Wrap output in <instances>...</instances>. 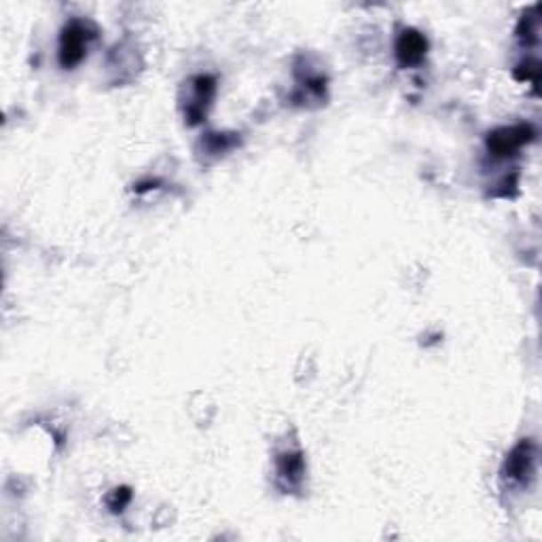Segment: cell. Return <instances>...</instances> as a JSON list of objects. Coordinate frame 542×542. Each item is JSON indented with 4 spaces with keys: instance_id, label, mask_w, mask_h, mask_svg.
<instances>
[{
    "instance_id": "1",
    "label": "cell",
    "mask_w": 542,
    "mask_h": 542,
    "mask_svg": "<svg viewBox=\"0 0 542 542\" xmlns=\"http://www.w3.org/2000/svg\"><path fill=\"white\" fill-rule=\"evenodd\" d=\"M98 30L92 21L87 20H70L68 24L62 28L60 35V66L66 70H73L85 60L90 43L96 38Z\"/></svg>"
},
{
    "instance_id": "2",
    "label": "cell",
    "mask_w": 542,
    "mask_h": 542,
    "mask_svg": "<svg viewBox=\"0 0 542 542\" xmlns=\"http://www.w3.org/2000/svg\"><path fill=\"white\" fill-rule=\"evenodd\" d=\"M536 462H538V447L532 439H523L513 447L502 466V481L511 488H530L536 477Z\"/></svg>"
},
{
    "instance_id": "3",
    "label": "cell",
    "mask_w": 542,
    "mask_h": 542,
    "mask_svg": "<svg viewBox=\"0 0 542 542\" xmlns=\"http://www.w3.org/2000/svg\"><path fill=\"white\" fill-rule=\"evenodd\" d=\"M536 138V130L532 124H517L511 127H500L494 130L485 140L491 157L506 159L517 155L525 145H530Z\"/></svg>"
},
{
    "instance_id": "4",
    "label": "cell",
    "mask_w": 542,
    "mask_h": 542,
    "mask_svg": "<svg viewBox=\"0 0 542 542\" xmlns=\"http://www.w3.org/2000/svg\"><path fill=\"white\" fill-rule=\"evenodd\" d=\"M214 93H217V79L212 75H197L195 79H191V98L185 108L187 124L199 125L206 119Z\"/></svg>"
},
{
    "instance_id": "5",
    "label": "cell",
    "mask_w": 542,
    "mask_h": 542,
    "mask_svg": "<svg viewBox=\"0 0 542 542\" xmlns=\"http://www.w3.org/2000/svg\"><path fill=\"white\" fill-rule=\"evenodd\" d=\"M396 60L401 66H418L424 62L426 52H428V41L422 32L413 30V28H407V30L401 32L396 41Z\"/></svg>"
},
{
    "instance_id": "6",
    "label": "cell",
    "mask_w": 542,
    "mask_h": 542,
    "mask_svg": "<svg viewBox=\"0 0 542 542\" xmlns=\"http://www.w3.org/2000/svg\"><path fill=\"white\" fill-rule=\"evenodd\" d=\"M275 473H278V483L289 490H297L306 477V460L301 451H284L275 460Z\"/></svg>"
},
{
    "instance_id": "7",
    "label": "cell",
    "mask_w": 542,
    "mask_h": 542,
    "mask_svg": "<svg viewBox=\"0 0 542 542\" xmlns=\"http://www.w3.org/2000/svg\"><path fill=\"white\" fill-rule=\"evenodd\" d=\"M534 13L532 15H523V20L519 21V28H517V36L522 38V41L525 43V45H536L538 43V15H536V11H538V7L532 9Z\"/></svg>"
},
{
    "instance_id": "8",
    "label": "cell",
    "mask_w": 542,
    "mask_h": 542,
    "mask_svg": "<svg viewBox=\"0 0 542 542\" xmlns=\"http://www.w3.org/2000/svg\"><path fill=\"white\" fill-rule=\"evenodd\" d=\"M237 140H240V138H235V134H206V138H203V147H206L208 153L219 155L234 148Z\"/></svg>"
},
{
    "instance_id": "9",
    "label": "cell",
    "mask_w": 542,
    "mask_h": 542,
    "mask_svg": "<svg viewBox=\"0 0 542 542\" xmlns=\"http://www.w3.org/2000/svg\"><path fill=\"white\" fill-rule=\"evenodd\" d=\"M132 502V490L130 488H117L110 491L107 505L113 513H121Z\"/></svg>"
}]
</instances>
